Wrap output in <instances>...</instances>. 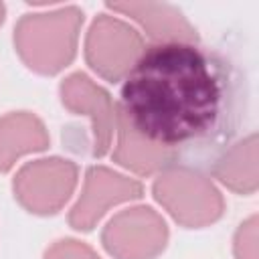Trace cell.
<instances>
[{
	"label": "cell",
	"mask_w": 259,
	"mask_h": 259,
	"mask_svg": "<svg viewBox=\"0 0 259 259\" xmlns=\"http://www.w3.org/2000/svg\"><path fill=\"white\" fill-rule=\"evenodd\" d=\"M115 105L142 138L178 156L180 148L229 140L239 123L241 93L217 53L196 42H152L125 75Z\"/></svg>",
	"instance_id": "6da1fadb"
},
{
	"label": "cell",
	"mask_w": 259,
	"mask_h": 259,
	"mask_svg": "<svg viewBox=\"0 0 259 259\" xmlns=\"http://www.w3.org/2000/svg\"><path fill=\"white\" fill-rule=\"evenodd\" d=\"M81 22L83 12L75 6L24 14L14 28L16 51L32 71L55 75L73 61Z\"/></svg>",
	"instance_id": "7a4b0ae2"
},
{
	"label": "cell",
	"mask_w": 259,
	"mask_h": 259,
	"mask_svg": "<svg viewBox=\"0 0 259 259\" xmlns=\"http://www.w3.org/2000/svg\"><path fill=\"white\" fill-rule=\"evenodd\" d=\"M154 196L184 227H204L223 214L219 190L186 166L166 168L154 182Z\"/></svg>",
	"instance_id": "3957f363"
},
{
	"label": "cell",
	"mask_w": 259,
	"mask_h": 259,
	"mask_svg": "<svg viewBox=\"0 0 259 259\" xmlns=\"http://www.w3.org/2000/svg\"><path fill=\"white\" fill-rule=\"evenodd\" d=\"M144 51L142 36L130 24L101 14L95 18L85 40V59L107 81L125 77Z\"/></svg>",
	"instance_id": "277c9868"
},
{
	"label": "cell",
	"mask_w": 259,
	"mask_h": 259,
	"mask_svg": "<svg viewBox=\"0 0 259 259\" xmlns=\"http://www.w3.org/2000/svg\"><path fill=\"white\" fill-rule=\"evenodd\" d=\"M77 184V166L69 160H36L20 168L14 178V194L22 206L36 214L57 212Z\"/></svg>",
	"instance_id": "5b68a950"
},
{
	"label": "cell",
	"mask_w": 259,
	"mask_h": 259,
	"mask_svg": "<svg viewBox=\"0 0 259 259\" xmlns=\"http://www.w3.org/2000/svg\"><path fill=\"white\" fill-rule=\"evenodd\" d=\"M168 239L162 217L148 206H136L119 212L103 231V247L117 259H152Z\"/></svg>",
	"instance_id": "8992f818"
},
{
	"label": "cell",
	"mask_w": 259,
	"mask_h": 259,
	"mask_svg": "<svg viewBox=\"0 0 259 259\" xmlns=\"http://www.w3.org/2000/svg\"><path fill=\"white\" fill-rule=\"evenodd\" d=\"M142 192L144 188L140 182L130 180L121 174H115L107 168L93 166L87 170L85 190L79 202L73 206L69 214V223L77 231H91L93 225L107 210V206L123 200L140 198Z\"/></svg>",
	"instance_id": "52a82bcc"
},
{
	"label": "cell",
	"mask_w": 259,
	"mask_h": 259,
	"mask_svg": "<svg viewBox=\"0 0 259 259\" xmlns=\"http://www.w3.org/2000/svg\"><path fill=\"white\" fill-rule=\"evenodd\" d=\"M63 105L77 113H87L93 119V150L95 158H101L111 142V132L115 125V109L111 105L109 93L93 85L83 73H75L61 83Z\"/></svg>",
	"instance_id": "ba28073f"
},
{
	"label": "cell",
	"mask_w": 259,
	"mask_h": 259,
	"mask_svg": "<svg viewBox=\"0 0 259 259\" xmlns=\"http://www.w3.org/2000/svg\"><path fill=\"white\" fill-rule=\"evenodd\" d=\"M107 8L132 16L144 26L154 42H198L196 30L188 24L182 12L160 2H109Z\"/></svg>",
	"instance_id": "9c48e42d"
},
{
	"label": "cell",
	"mask_w": 259,
	"mask_h": 259,
	"mask_svg": "<svg viewBox=\"0 0 259 259\" xmlns=\"http://www.w3.org/2000/svg\"><path fill=\"white\" fill-rule=\"evenodd\" d=\"M115 109V125H117V148L113 152V160L119 162L125 168H132L138 174H152L158 168H170L176 166L178 156L170 150H164L160 146H154L146 138H142L123 117L117 105Z\"/></svg>",
	"instance_id": "30bf717a"
},
{
	"label": "cell",
	"mask_w": 259,
	"mask_h": 259,
	"mask_svg": "<svg viewBox=\"0 0 259 259\" xmlns=\"http://www.w3.org/2000/svg\"><path fill=\"white\" fill-rule=\"evenodd\" d=\"M49 146V136L40 119L30 113H10L0 119V172L12 168L14 160L26 152Z\"/></svg>",
	"instance_id": "8fae6325"
},
{
	"label": "cell",
	"mask_w": 259,
	"mask_h": 259,
	"mask_svg": "<svg viewBox=\"0 0 259 259\" xmlns=\"http://www.w3.org/2000/svg\"><path fill=\"white\" fill-rule=\"evenodd\" d=\"M212 174L229 188L251 194L257 188V138L255 134L245 138L233 150H229L219 162H214Z\"/></svg>",
	"instance_id": "7c38bea8"
},
{
	"label": "cell",
	"mask_w": 259,
	"mask_h": 259,
	"mask_svg": "<svg viewBox=\"0 0 259 259\" xmlns=\"http://www.w3.org/2000/svg\"><path fill=\"white\" fill-rule=\"evenodd\" d=\"M235 255L237 259H257V217L241 225L235 237Z\"/></svg>",
	"instance_id": "4fadbf2b"
},
{
	"label": "cell",
	"mask_w": 259,
	"mask_h": 259,
	"mask_svg": "<svg viewBox=\"0 0 259 259\" xmlns=\"http://www.w3.org/2000/svg\"><path fill=\"white\" fill-rule=\"evenodd\" d=\"M45 259H99V257L87 245L73 241V239H65V241L55 243L47 251Z\"/></svg>",
	"instance_id": "5bb4252c"
},
{
	"label": "cell",
	"mask_w": 259,
	"mask_h": 259,
	"mask_svg": "<svg viewBox=\"0 0 259 259\" xmlns=\"http://www.w3.org/2000/svg\"><path fill=\"white\" fill-rule=\"evenodd\" d=\"M2 20H4V4H0V24H2Z\"/></svg>",
	"instance_id": "9a60e30c"
}]
</instances>
